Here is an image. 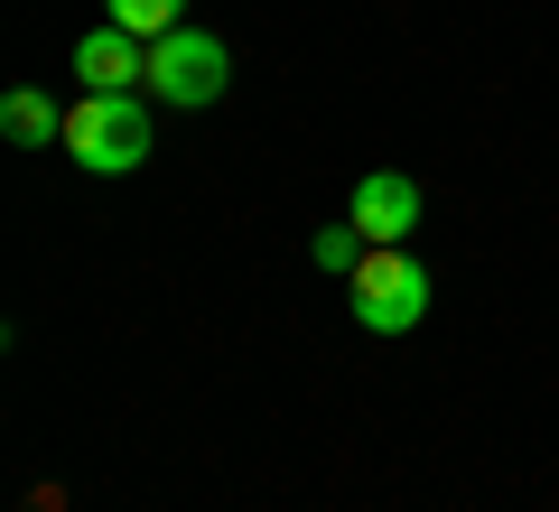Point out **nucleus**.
I'll return each mask as SVG.
<instances>
[{"instance_id":"1","label":"nucleus","mask_w":559,"mask_h":512,"mask_svg":"<svg viewBox=\"0 0 559 512\" xmlns=\"http://www.w3.org/2000/svg\"><path fill=\"white\" fill-rule=\"evenodd\" d=\"M150 112H140V94H75L66 103V158L75 168H94V178H131V168H150Z\"/></svg>"},{"instance_id":"6","label":"nucleus","mask_w":559,"mask_h":512,"mask_svg":"<svg viewBox=\"0 0 559 512\" xmlns=\"http://www.w3.org/2000/svg\"><path fill=\"white\" fill-rule=\"evenodd\" d=\"M0 131L20 140V150H47V140H66V112H57L47 94H28V84H20V94L0 103Z\"/></svg>"},{"instance_id":"8","label":"nucleus","mask_w":559,"mask_h":512,"mask_svg":"<svg viewBox=\"0 0 559 512\" xmlns=\"http://www.w3.org/2000/svg\"><path fill=\"white\" fill-rule=\"evenodd\" d=\"M364 252H373V242H364V234H355V215H345V224H326V234H318V242H308V261H318V271H345V279H355V271H364Z\"/></svg>"},{"instance_id":"5","label":"nucleus","mask_w":559,"mask_h":512,"mask_svg":"<svg viewBox=\"0 0 559 512\" xmlns=\"http://www.w3.org/2000/svg\"><path fill=\"white\" fill-rule=\"evenodd\" d=\"M345 215H355L364 242H411V234H419V187L401 178V168H364Z\"/></svg>"},{"instance_id":"4","label":"nucleus","mask_w":559,"mask_h":512,"mask_svg":"<svg viewBox=\"0 0 559 512\" xmlns=\"http://www.w3.org/2000/svg\"><path fill=\"white\" fill-rule=\"evenodd\" d=\"M75 84L84 94H140V84H150V38H131V28L103 20L94 38H75Z\"/></svg>"},{"instance_id":"3","label":"nucleus","mask_w":559,"mask_h":512,"mask_svg":"<svg viewBox=\"0 0 559 512\" xmlns=\"http://www.w3.org/2000/svg\"><path fill=\"white\" fill-rule=\"evenodd\" d=\"M224 84H234V57H224V38H205V28H168V38H150V94H159V103H187V112H205Z\"/></svg>"},{"instance_id":"2","label":"nucleus","mask_w":559,"mask_h":512,"mask_svg":"<svg viewBox=\"0 0 559 512\" xmlns=\"http://www.w3.org/2000/svg\"><path fill=\"white\" fill-rule=\"evenodd\" d=\"M345 298H355V326L364 335H411L419 317H429V271L411 261V242H373L364 271L345 279Z\"/></svg>"},{"instance_id":"7","label":"nucleus","mask_w":559,"mask_h":512,"mask_svg":"<svg viewBox=\"0 0 559 512\" xmlns=\"http://www.w3.org/2000/svg\"><path fill=\"white\" fill-rule=\"evenodd\" d=\"M112 10V28H131V38H168V28H187V0H103Z\"/></svg>"}]
</instances>
